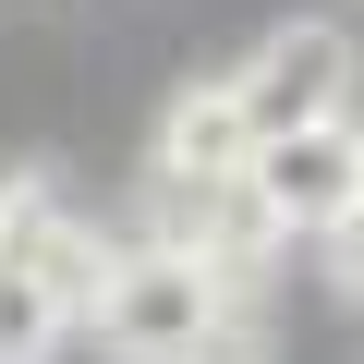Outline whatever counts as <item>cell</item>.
Masks as SVG:
<instances>
[{"mask_svg": "<svg viewBox=\"0 0 364 364\" xmlns=\"http://www.w3.org/2000/svg\"><path fill=\"white\" fill-rule=\"evenodd\" d=\"M73 352V304L37 267H0V364H61Z\"/></svg>", "mask_w": 364, "mask_h": 364, "instance_id": "6", "label": "cell"}, {"mask_svg": "<svg viewBox=\"0 0 364 364\" xmlns=\"http://www.w3.org/2000/svg\"><path fill=\"white\" fill-rule=\"evenodd\" d=\"M243 195L267 231H328L352 195H364V146H352V109L340 122H291V134H255L243 158Z\"/></svg>", "mask_w": 364, "mask_h": 364, "instance_id": "2", "label": "cell"}, {"mask_svg": "<svg viewBox=\"0 0 364 364\" xmlns=\"http://www.w3.org/2000/svg\"><path fill=\"white\" fill-rule=\"evenodd\" d=\"M219 316H231V279H219L207 255H182V243H134V255L97 267L73 340H97L109 364H195Z\"/></svg>", "mask_w": 364, "mask_h": 364, "instance_id": "1", "label": "cell"}, {"mask_svg": "<svg viewBox=\"0 0 364 364\" xmlns=\"http://www.w3.org/2000/svg\"><path fill=\"white\" fill-rule=\"evenodd\" d=\"M352 146H364V122H352Z\"/></svg>", "mask_w": 364, "mask_h": 364, "instance_id": "8", "label": "cell"}, {"mask_svg": "<svg viewBox=\"0 0 364 364\" xmlns=\"http://www.w3.org/2000/svg\"><path fill=\"white\" fill-rule=\"evenodd\" d=\"M316 243H328V279H340V291L364 304V195H352V207H340V219H328Z\"/></svg>", "mask_w": 364, "mask_h": 364, "instance_id": "7", "label": "cell"}, {"mask_svg": "<svg viewBox=\"0 0 364 364\" xmlns=\"http://www.w3.org/2000/svg\"><path fill=\"white\" fill-rule=\"evenodd\" d=\"M0 267H37V279L73 304V328H85V291H97L109 243L61 207V182H49V170H13V182H0Z\"/></svg>", "mask_w": 364, "mask_h": 364, "instance_id": "4", "label": "cell"}, {"mask_svg": "<svg viewBox=\"0 0 364 364\" xmlns=\"http://www.w3.org/2000/svg\"><path fill=\"white\" fill-rule=\"evenodd\" d=\"M231 97H243V122L255 134H291V122H340L352 109V37L340 25H267L255 37V61L231 73Z\"/></svg>", "mask_w": 364, "mask_h": 364, "instance_id": "3", "label": "cell"}, {"mask_svg": "<svg viewBox=\"0 0 364 364\" xmlns=\"http://www.w3.org/2000/svg\"><path fill=\"white\" fill-rule=\"evenodd\" d=\"M243 158H255V122H243L231 85H182L170 97V122H158V182L170 195H231Z\"/></svg>", "mask_w": 364, "mask_h": 364, "instance_id": "5", "label": "cell"}]
</instances>
